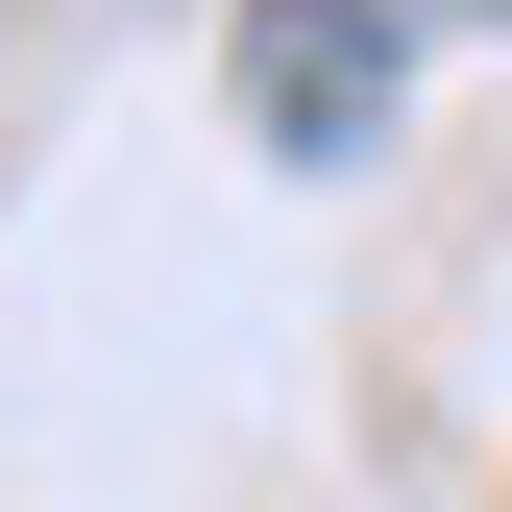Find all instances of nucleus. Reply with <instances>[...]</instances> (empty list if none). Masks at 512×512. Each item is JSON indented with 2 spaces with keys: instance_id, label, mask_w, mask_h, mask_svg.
Segmentation results:
<instances>
[{
  "instance_id": "obj_1",
  "label": "nucleus",
  "mask_w": 512,
  "mask_h": 512,
  "mask_svg": "<svg viewBox=\"0 0 512 512\" xmlns=\"http://www.w3.org/2000/svg\"><path fill=\"white\" fill-rule=\"evenodd\" d=\"M391 0H244V122H269V147H366V122H391Z\"/></svg>"
}]
</instances>
